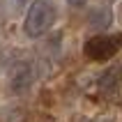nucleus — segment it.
<instances>
[{
    "instance_id": "nucleus-1",
    "label": "nucleus",
    "mask_w": 122,
    "mask_h": 122,
    "mask_svg": "<svg viewBox=\"0 0 122 122\" xmlns=\"http://www.w3.org/2000/svg\"><path fill=\"white\" fill-rule=\"evenodd\" d=\"M55 23V5L53 0H35L30 9L25 14V21H23V30H25L28 37H41L46 35Z\"/></svg>"
},
{
    "instance_id": "nucleus-2",
    "label": "nucleus",
    "mask_w": 122,
    "mask_h": 122,
    "mask_svg": "<svg viewBox=\"0 0 122 122\" xmlns=\"http://www.w3.org/2000/svg\"><path fill=\"white\" fill-rule=\"evenodd\" d=\"M122 48V35H95L85 41L83 53L88 60L106 62Z\"/></svg>"
},
{
    "instance_id": "nucleus-3",
    "label": "nucleus",
    "mask_w": 122,
    "mask_h": 122,
    "mask_svg": "<svg viewBox=\"0 0 122 122\" xmlns=\"http://www.w3.org/2000/svg\"><path fill=\"white\" fill-rule=\"evenodd\" d=\"M120 81H122V65H113L99 76L97 81V90L102 92L104 97H113L115 90L120 88Z\"/></svg>"
},
{
    "instance_id": "nucleus-4",
    "label": "nucleus",
    "mask_w": 122,
    "mask_h": 122,
    "mask_svg": "<svg viewBox=\"0 0 122 122\" xmlns=\"http://www.w3.org/2000/svg\"><path fill=\"white\" fill-rule=\"evenodd\" d=\"M111 21H113V14L106 9V7H95L92 12L88 14V23L97 30H104V28L111 25Z\"/></svg>"
},
{
    "instance_id": "nucleus-5",
    "label": "nucleus",
    "mask_w": 122,
    "mask_h": 122,
    "mask_svg": "<svg viewBox=\"0 0 122 122\" xmlns=\"http://www.w3.org/2000/svg\"><path fill=\"white\" fill-rule=\"evenodd\" d=\"M85 2H88V0H67V5H69V7H83Z\"/></svg>"
},
{
    "instance_id": "nucleus-6",
    "label": "nucleus",
    "mask_w": 122,
    "mask_h": 122,
    "mask_svg": "<svg viewBox=\"0 0 122 122\" xmlns=\"http://www.w3.org/2000/svg\"><path fill=\"white\" fill-rule=\"evenodd\" d=\"M90 122H113L108 115H102V117H95V120H90Z\"/></svg>"
},
{
    "instance_id": "nucleus-7",
    "label": "nucleus",
    "mask_w": 122,
    "mask_h": 122,
    "mask_svg": "<svg viewBox=\"0 0 122 122\" xmlns=\"http://www.w3.org/2000/svg\"><path fill=\"white\" fill-rule=\"evenodd\" d=\"M14 2H16V5H25L28 0H14Z\"/></svg>"
}]
</instances>
